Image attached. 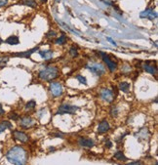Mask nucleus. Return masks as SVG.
<instances>
[{
	"instance_id": "26",
	"label": "nucleus",
	"mask_w": 158,
	"mask_h": 165,
	"mask_svg": "<svg viewBox=\"0 0 158 165\" xmlns=\"http://www.w3.org/2000/svg\"><path fill=\"white\" fill-rule=\"evenodd\" d=\"M117 112H118V110H117L116 108H111L110 113H111V115H112L113 117H116V116H117Z\"/></svg>"
},
{
	"instance_id": "23",
	"label": "nucleus",
	"mask_w": 158,
	"mask_h": 165,
	"mask_svg": "<svg viewBox=\"0 0 158 165\" xmlns=\"http://www.w3.org/2000/svg\"><path fill=\"white\" fill-rule=\"evenodd\" d=\"M69 53H70V55L72 56V57H77V56H78V52H77V50H76V49H75L74 47H71V48H70Z\"/></svg>"
},
{
	"instance_id": "27",
	"label": "nucleus",
	"mask_w": 158,
	"mask_h": 165,
	"mask_svg": "<svg viewBox=\"0 0 158 165\" xmlns=\"http://www.w3.org/2000/svg\"><path fill=\"white\" fill-rule=\"evenodd\" d=\"M76 78L79 80L80 83L86 84V78H85V77H83V76H81V75H77V76H76Z\"/></svg>"
},
{
	"instance_id": "9",
	"label": "nucleus",
	"mask_w": 158,
	"mask_h": 165,
	"mask_svg": "<svg viewBox=\"0 0 158 165\" xmlns=\"http://www.w3.org/2000/svg\"><path fill=\"white\" fill-rule=\"evenodd\" d=\"M140 18H146L148 20H153L157 18V14L155 11H153L152 9H146L145 11H143L140 13Z\"/></svg>"
},
{
	"instance_id": "7",
	"label": "nucleus",
	"mask_w": 158,
	"mask_h": 165,
	"mask_svg": "<svg viewBox=\"0 0 158 165\" xmlns=\"http://www.w3.org/2000/svg\"><path fill=\"white\" fill-rule=\"evenodd\" d=\"M101 99L104 100L107 103H111L112 101L114 100V95L113 92L108 89H103L101 91Z\"/></svg>"
},
{
	"instance_id": "1",
	"label": "nucleus",
	"mask_w": 158,
	"mask_h": 165,
	"mask_svg": "<svg viewBox=\"0 0 158 165\" xmlns=\"http://www.w3.org/2000/svg\"><path fill=\"white\" fill-rule=\"evenodd\" d=\"M6 157L9 162L17 165H23L27 162L29 155L24 147L16 146L8 150V152L6 153Z\"/></svg>"
},
{
	"instance_id": "22",
	"label": "nucleus",
	"mask_w": 158,
	"mask_h": 165,
	"mask_svg": "<svg viewBox=\"0 0 158 165\" xmlns=\"http://www.w3.org/2000/svg\"><path fill=\"white\" fill-rule=\"evenodd\" d=\"M35 106H36V103H35L34 101H29V103H26V110H32V108H34Z\"/></svg>"
},
{
	"instance_id": "11",
	"label": "nucleus",
	"mask_w": 158,
	"mask_h": 165,
	"mask_svg": "<svg viewBox=\"0 0 158 165\" xmlns=\"http://www.w3.org/2000/svg\"><path fill=\"white\" fill-rule=\"evenodd\" d=\"M110 129V126H109V123L107 121V120H103L101 122V123L99 124V126H98V132L99 133H105L107 132L108 130Z\"/></svg>"
},
{
	"instance_id": "6",
	"label": "nucleus",
	"mask_w": 158,
	"mask_h": 165,
	"mask_svg": "<svg viewBox=\"0 0 158 165\" xmlns=\"http://www.w3.org/2000/svg\"><path fill=\"white\" fill-rule=\"evenodd\" d=\"M99 54L101 56V58H103V60L104 61V63L105 64L107 65V68L109 69V71L112 72V71H114L115 69H116V68H117V65H116V63H114V62H112L111 60L109 59V57L105 54V53H104V52H99Z\"/></svg>"
},
{
	"instance_id": "30",
	"label": "nucleus",
	"mask_w": 158,
	"mask_h": 165,
	"mask_svg": "<svg viewBox=\"0 0 158 165\" xmlns=\"http://www.w3.org/2000/svg\"><path fill=\"white\" fill-rule=\"evenodd\" d=\"M107 40H108V41H110V42H111V43H112V44H113V45H114V46H116V43H115V41H113V40H112V39H111V38H109V37H107Z\"/></svg>"
},
{
	"instance_id": "10",
	"label": "nucleus",
	"mask_w": 158,
	"mask_h": 165,
	"mask_svg": "<svg viewBox=\"0 0 158 165\" xmlns=\"http://www.w3.org/2000/svg\"><path fill=\"white\" fill-rule=\"evenodd\" d=\"M34 123L35 122L33 119L29 116H24L23 118H21V120H20V124L23 128H30L31 126L34 125Z\"/></svg>"
},
{
	"instance_id": "4",
	"label": "nucleus",
	"mask_w": 158,
	"mask_h": 165,
	"mask_svg": "<svg viewBox=\"0 0 158 165\" xmlns=\"http://www.w3.org/2000/svg\"><path fill=\"white\" fill-rule=\"evenodd\" d=\"M78 110V107L75 106H70V105H62L60 107V108L57 111V114H74L75 111Z\"/></svg>"
},
{
	"instance_id": "25",
	"label": "nucleus",
	"mask_w": 158,
	"mask_h": 165,
	"mask_svg": "<svg viewBox=\"0 0 158 165\" xmlns=\"http://www.w3.org/2000/svg\"><path fill=\"white\" fill-rule=\"evenodd\" d=\"M9 117L13 119V120H18V119H19V115H18L16 112H12L11 114H9Z\"/></svg>"
},
{
	"instance_id": "31",
	"label": "nucleus",
	"mask_w": 158,
	"mask_h": 165,
	"mask_svg": "<svg viewBox=\"0 0 158 165\" xmlns=\"http://www.w3.org/2000/svg\"><path fill=\"white\" fill-rule=\"evenodd\" d=\"M3 113H4V110H3V108H2V107L0 106V115H2Z\"/></svg>"
},
{
	"instance_id": "18",
	"label": "nucleus",
	"mask_w": 158,
	"mask_h": 165,
	"mask_svg": "<svg viewBox=\"0 0 158 165\" xmlns=\"http://www.w3.org/2000/svg\"><path fill=\"white\" fill-rule=\"evenodd\" d=\"M20 4L22 5H26L29 7H32V8H35L36 7V3H35L33 0H21Z\"/></svg>"
},
{
	"instance_id": "5",
	"label": "nucleus",
	"mask_w": 158,
	"mask_h": 165,
	"mask_svg": "<svg viewBox=\"0 0 158 165\" xmlns=\"http://www.w3.org/2000/svg\"><path fill=\"white\" fill-rule=\"evenodd\" d=\"M50 92L54 97H59L62 94V86L59 82H53L50 85Z\"/></svg>"
},
{
	"instance_id": "14",
	"label": "nucleus",
	"mask_w": 158,
	"mask_h": 165,
	"mask_svg": "<svg viewBox=\"0 0 158 165\" xmlns=\"http://www.w3.org/2000/svg\"><path fill=\"white\" fill-rule=\"evenodd\" d=\"M12 128V124L10 121H7V120H4L2 121L1 123H0V133L4 132L6 129H11Z\"/></svg>"
},
{
	"instance_id": "2",
	"label": "nucleus",
	"mask_w": 158,
	"mask_h": 165,
	"mask_svg": "<svg viewBox=\"0 0 158 165\" xmlns=\"http://www.w3.org/2000/svg\"><path fill=\"white\" fill-rule=\"evenodd\" d=\"M39 78L44 81H52L53 79L59 76V69L55 66H48L47 69H43L39 72Z\"/></svg>"
},
{
	"instance_id": "15",
	"label": "nucleus",
	"mask_w": 158,
	"mask_h": 165,
	"mask_svg": "<svg viewBox=\"0 0 158 165\" xmlns=\"http://www.w3.org/2000/svg\"><path fill=\"white\" fill-rule=\"evenodd\" d=\"M143 69H145L146 71L147 72H149V73H151V74H155L156 71H157V69H156V66H149L148 64H145L143 66Z\"/></svg>"
},
{
	"instance_id": "3",
	"label": "nucleus",
	"mask_w": 158,
	"mask_h": 165,
	"mask_svg": "<svg viewBox=\"0 0 158 165\" xmlns=\"http://www.w3.org/2000/svg\"><path fill=\"white\" fill-rule=\"evenodd\" d=\"M86 69H89L91 72L95 73L96 75H103L105 72L104 66L99 63H89L88 65H86Z\"/></svg>"
},
{
	"instance_id": "21",
	"label": "nucleus",
	"mask_w": 158,
	"mask_h": 165,
	"mask_svg": "<svg viewBox=\"0 0 158 165\" xmlns=\"http://www.w3.org/2000/svg\"><path fill=\"white\" fill-rule=\"evenodd\" d=\"M66 43V36L65 35V34H62V35L58 38L57 40H56V44H59V45H62V44H65Z\"/></svg>"
},
{
	"instance_id": "35",
	"label": "nucleus",
	"mask_w": 158,
	"mask_h": 165,
	"mask_svg": "<svg viewBox=\"0 0 158 165\" xmlns=\"http://www.w3.org/2000/svg\"><path fill=\"white\" fill-rule=\"evenodd\" d=\"M3 43V40H2V38L1 37H0V45H1Z\"/></svg>"
},
{
	"instance_id": "33",
	"label": "nucleus",
	"mask_w": 158,
	"mask_h": 165,
	"mask_svg": "<svg viewBox=\"0 0 158 165\" xmlns=\"http://www.w3.org/2000/svg\"><path fill=\"white\" fill-rule=\"evenodd\" d=\"M105 146H107V147H111V143L110 142H107V145H105Z\"/></svg>"
},
{
	"instance_id": "12",
	"label": "nucleus",
	"mask_w": 158,
	"mask_h": 165,
	"mask_svg": "<svg viewBox=\"0 0 158 165\" xmlns=\"http://www.w3.org/2000/svg\"><path fill=\"white\" fill-rule=\"evenodd\" d=\"M78 144L81 147H92L94 146V142L91 139H88V138H80Z\"/></svg>"
},
{
	"instance_id": "29",
	"label": "nucleus",
	"mask_w": 158,
	"mask_h": 165,
	"mask_svg": "<svg viewBox=\"0 0 158 165\" xmlns=\"http://www.w3.org/2000/svg\"><path fill=\"white\" fill-rule=\"evenodd\" d=\"M7 3H8V0H0V8L6 6Z\"/></svg>"
},
{
	"instance_id": "24",
	"label": "nucleus",
	"mask_w": 158,
	"mask_h": 165,
	"mask_svg": "<svg viewBox=\"0 0 158 165\" xmlns=\"http://www.w3.org/2000/svg\"><path fill=\"white\" fill-rule=\"evenodd\" d=\"M9 61L8 58H3L1 61H0V68H3V66H5V65L7 64V62Z\"/></svg>"
},
{
	"instance_id": "28",
	"label": "nucleus",
	"mask_w": 158,
	"mask_h": 165,
	"mask_svg": "<svg viewBox=\"0 0 158 165\" xmlns=\"http://www.w3.org/2000/svg\"><path fill=\"white\" fill-rule=\"evenodd\" d=\"M56 34H57V33H56L54 30H51V31H49V32L46 34V36H47L48 38H51V37H55Z\"/></svg>"
},
{
	"instance_id": "20",
	"label": "nucleus",
	"mask_w": 158,
	"mask_h": 165,
	"mask_svg": "<svg viewBox=\"0 0 158 165\" xmlns=\"http://www.w3.org/2000/svg\"><path fill=\"white\" fill-rule=\"evenodd\" d=\"M114 158H116L118 160H126V156L124 155V153L122 152H117L116 153L114 154Z\"/></svg>"
},
{
	"instance_id": "16",
	"label": "nucleus",
	"mask_w": 158,
	"mask_h": 165,
	"mask_svg": "<svg viewBox=\"0 0 158 165\" xmlns=\"http://www.w3.org/2000/svg\"><path fill=\"white\" fill-rule=\"evenodd\" d=\"M39 54L42 58H43L44 60H51L52 57H53V51L51 50H47V51H40Z\"/></svg>"
},
{
	"instance_id": "32",
	"label": "nucleus",
	"mask_w": 158,
	"mask_h": 165,
	"mask_svg": "<svg viewBox=\"0 0 158 165\" xmlns=\"http://www.w3.org/2000/svg\"><path fill=\"white\" fill-rule=\"evenodd\" d=\"M130 164H142V162H140V161H135V162H131Z\"/></svg>"
},
{
	"instance_id": "19",
	"label": "nucleus",
	"mask_w": 158,
	"mask_h": 165,
	"mask_svg": "<svg viewBox=\"0 0 158 165\" xmlns=\"http://www.w3.org/2000/svg\"><path fill=\"white\" fill-rule=\"evenodd\" d=\"M119 89L123 92H128L130 89V84L128 82H121L119 84Z\"/></svg>"
},
{
	"instance_id": "8",
	"label": "nucleus",
	"mask_w": 158,
	"mask_h": 165,
	"mask_svg": "<svg viewBox=\"0 0 158 165\" xmlns=\"http://www.w3.org/2000/svg\"><path fill=\"white\" fill-rule=\"evenodd\" d=\"M13 136L14 138L18 141L22 142V143H26L29 141V136H27L26 133H24L22 131H18V130H15V131H13Z\"/></svg>"
},
{
	"instance_id": "17",
	"label": "nucleus",
	"mask_w": 158,
	"mask_h": 165,
	"mask_svg": "<svg viewBox=\"0 0 158 165\" xmlns=\"http://www.w3.org/2000/svg\"><path fill=\"white\" fill-rule=\"evenodd\" d=\"M38 48H34L32 50H29V51H26V52H24V53H16V54H13V56H15V57H29V56L33 53L34 51H37Z\"/></svg>"
},
{
	"instance_id": "13",
	"label": "nucleus",
	"mask_w": 158,
	"mask_h": 165,
	"mask_svg": "<svg viewBox=\"0 0 158 165\" xmlns=\"http://www.w3.org/2000/svg\"><path fill=\"white\" fill-rule=\"evenodd\" d=\"M5 43L9 44V45H18L20 43V39L18 36L12 35V36H9L8 38H7V39L5 40Z\"/></svg>"
},
{
	"instance_id": "34",
	"label": "nucleus",
	"mask_w": 158,
	"mask_h": 165,
	"mask_svg": "<svg viewBox=\"0 0 158 165\" xmlns=\"http://www.w3.org/2000/svg\"><path fill=\"white\" fill-rule=\"evenodd\" d=\"M40 1H41L42 3H46V2H47V0H40Z\"/></svg>"
}]
</instances>
